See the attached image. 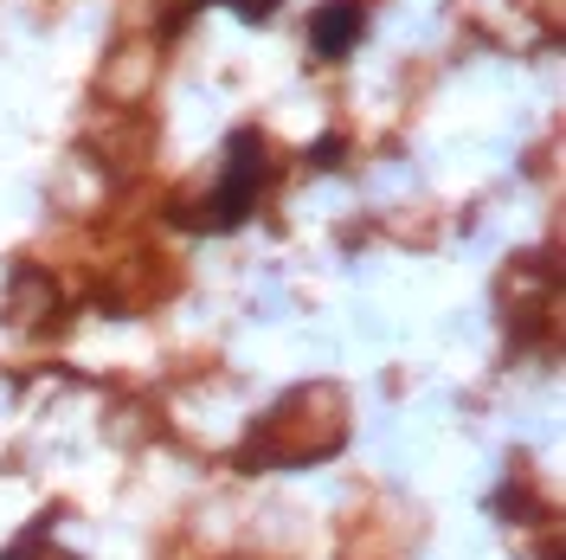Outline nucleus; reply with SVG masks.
Returning <instances> with one entry per match:
<instances>
[{"instance_id":"nucleus-2","label":"nucleus","mask_w":566,"mask_h":560,"mask_svg":"<svg viewBox=\"0 0 566 560\" xmlns=\"http://www.w3.org/2000/svg\"><path fill=\"white\" fill-rule=\"evenodd\" d=\"M360 33H367V0H328L316 20H310V45H316V59H348Z\"/></svg>"},{"instance_id":"nucleus-1","label":"nucleus","mask_w":566,"mask_h":560,"mask_svg":"<svg viewBox=\"0 0 566 560\" xmlns=\"http://www.w3.org/2000/svg\"><path fill=\"white\" fill-rule=\"evenodd\" d=\"M258 194H264V155H258V136L239 129L232 136V155H226V175L212 187L207 212H193L187 226H200V232H239L258 207Z\"/></svg>"},{"instance_id":"nucleus-3","label":"nucleus","mask_w":566,"mask_h":560,"mask_svg":"<svg viewBox=\"0 0 566 560\" xmlns=\"http://www.w3.org/2000/svg\"><path fill=\"white\" fill-rule=\"evenodd\" d=\"M226 7H232V13H245V20H264L277 0H226Z\"/></svg>"}]
</instances>
